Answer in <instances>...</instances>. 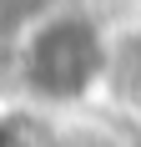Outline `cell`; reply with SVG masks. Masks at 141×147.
<instances>
[{"mask_svg":"<svg viewBox=\"0 0 141 147\" xmlns=\"http://www.w3.org/2000/svg\"><path fill=\"white\" fill-rule=\"evenodd\" d=\"M20 51V71L25 86L41 102H86L91 91H101V71H106V30L91 15L61 5L56 15H45L41 26L15 41Z\"/></svg>","mask_w":141,"mask_h":147,"instance_id":"1","label":"cell"},{"mask_svg":"<svg viewBox=\"0 0 141 147\" xmlns=\"http://www.w3.org/2000/svg\"><path fill=\"white\" fill-rule=\"evenodd\" d=\"M101 91L116 107L141 112V20L106 30V71H101Z\"/></svg>","mask_w":141,"mask_h":147,"instance_id":"2","label":"cell"},{"mask_svg":"<svg viewBox=\"0 0 141 147\" xmlns=\"http://www.w3.org/2000/svg\"><path fill=\"white\" fill-rule=\"evenodd\" d=\"M66 0H0V41H20L41 26L45 15H56Z\"/></svg>","mask_w":141,"mask_h":147,"instance_id":"3","label":"cell"}]
</instances>
